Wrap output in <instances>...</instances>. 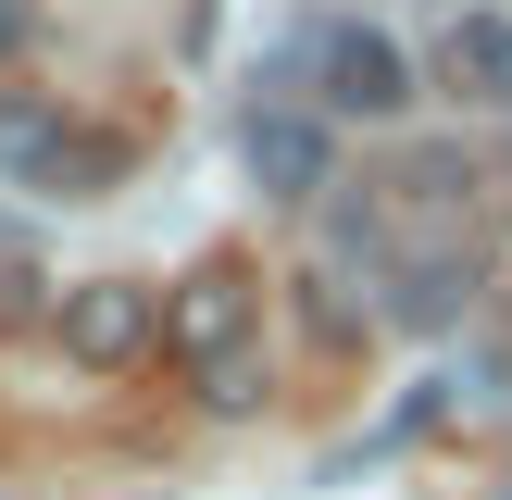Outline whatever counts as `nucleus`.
<instances>
[{
  "mask_svg": "<svg viewBox=\"0 0 512 500\" xmlns=\"http://www.w3.org/2000/svg\"><path fill=\"white\" fill-rule=\"evenodd\" d=\"M150 338H163V313H150L138 275H88V288H63V350H75L88 375H125Z\"/></svg>",
  "mask_w": 512,
  "mask_h": 500,
  "instance_id": "1",
  "label": "nucleus"
},
{
  "mask_svg": "<svg viewBox=\"0 0 512 500\" xmlns=\"http://www.w3.org/2000/svg\"><path fill=\"white\" fill-rule=\"evenodd\" d=\"M0 175H38V188H100L113 138H75L50 100H0Z\"/></svg>",
  "mask_w": 512,
  "mask_h": 500,
  "instance_id": "2",
  "label": "nucleus"
},
{
  "mask_svg": "<svg viewBox=\"0 0 512 500\" xmlns=\"http://www.w3.org/2000/svg\"><path fill=\"white\" fill-rule=\"evenodd\" d=\"M250 175H263L275 200H313L325 175H338V138H325V113H250Z\"/></svg>",
  "mask_w": 512,
  "mask_h": 500,
  "instance_id": "3",
  "label": "nucleus"
},
{
  "mask_svg": "<svg viewBox=\"0 0 512 500\" xmlns=\"http://www.w3.org/2000/svg\"><path fill=\"white\" fill-rule=\"evenodd\" d=\"M325 100H338V113H400V100H413V63H400V38H375V25H338V38H325Z\"/></svg>",
  "mask_w": 512,
  "mask_h": 500,
  "instance_id": "4",
  "label": "nucleus"
},
{
  "mask_svg": "<svg viewBox=\"0 0 512 500\" xmlns=\"http://www.w3.org/2000/svg\"><path fill=\"white\" fill-rule=\"evenodd\" d=\"M163 338H175V350H188V363H200V375H213V363H225V350H238V338H250V288H238V275H225V263H200V275H188V288H175V313H163Z\"/></svg>",
  "mask_w": 512,
  "mask_h": 500,
  "instance_id": "5",
  "label": "nucleus"
},
{
  "mask_svg": "<svg viewBox=\"0 0 512 500\" xmlns=\"http://www.w3.org/2000/svg\"><path fill=\"white\" fill-rule=\"evenodd\" d=\"M450 88L463 100H512V13H450Z\"/></svg>",
  "mask_w": 512,
  "mask_h": 500,
  "instance_id": "6",
  "label": "nucleus"
},
{
  "mask_svg": "<svg viewBox=\"0 0 512 500\" xmlns=\"http://www.w3.org/2000/svg\"><path fill=\"white\" fill-rule=\"evenodd\" d=\"M200 400H213V413H250V400H263V375H250V350H225V363L200 375Z\"/></svg>",
  "mask_w": 512,
  "mask_h": 500,
  "instance_id": "7",
  "label": "nucleus"
},
{
  "mask_svg": "<svg viewBox=\"0 0 512 500\" xmlns=\"http://www.w3.org/2000/svg\"><path fill=\"white\" fill-rule=\"evenodd\" d=\"M25 38H38V0H0V63H13Z\"/></svg>",
  "mask_w": 512,
  "mask_h": 500,
  "instance_id": "8",
  "label": "nucleus"
}]
</instances>
